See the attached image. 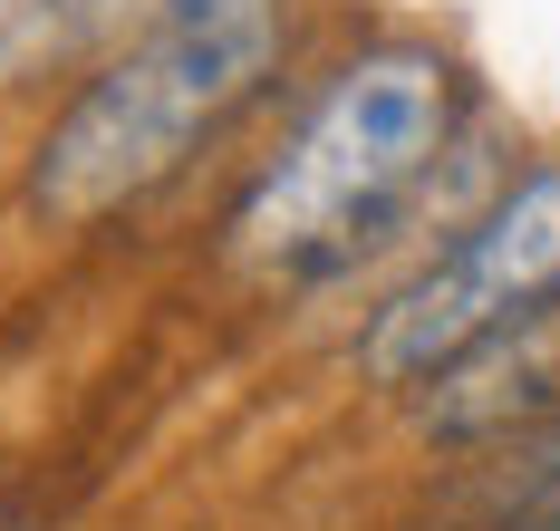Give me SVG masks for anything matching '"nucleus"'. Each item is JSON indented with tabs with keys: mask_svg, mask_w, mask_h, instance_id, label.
<instances>
[{
	"mask_svg": "<svg viewBox=\"0 0 560 531\" xmlns=\"http://www.w3.org/2000/svg\"><path fill=\"white\" fill-rule=\"evenodd\" d=\"M522 145V117H503L493 78L445 30L368 20L290 68L203 233L232 281L338 319L454 213H474Z\"/></svg>",
	"mask_w": 560,
	"mask_h": 531,
	"instance_id": "obj_1",
	"label": "nucleus"
},
{
	"mask_svg": "<svg viewBox=\"0 0 560 531\" xmlns=\"http://www.w3.org/2000/svg\"><path fill=\"white\" fill-rule=\"evenodd\" d=\"M310 59V20H155L78 68L20 145L10 213L39 241H78L174 203L213 155H242Z\"/></svg>",
	"mask_w": 560,
	"mask_h": 531,
	"instance_id": "obj_2",
	"label": "nucleus"
},
{
	"mask_svg": "<svg viewBox=\"0 0 560 531\" xmlns=\"http://www.w3.org/2000/svg\"><path fill=\"white\" fill-rule=\"evenodd\" d=\"M560 299V135H532L474 213H454L425 251H406L368 299H348L329 329V367L348 397L406 406L445 367L493 349L532 309Z\"/></svg>",
	"mask_w": 560,
	"mask_h": 531,
	"instance_id": "obj_3",
	"label": "nucleus"
},
{
	"mask_svg": "<svg viewBox=\"0 0 560 531\" xmlns=\"http://www.w3.org/2000/svg\"><path fill=\"white\" fill-rule=\"evenodd\" d=\"M551 415H560V299L532 309L522 329H503L493 349H474L464 367H445L425 397H406L396 435L435 473H454V464H483L522 435H541Z\"/></svg>",
	"mask_w": 560,
	"mask_h": 531,
	"instance_id": "obj_4",
	"label": "nucleus"
},
{
	"mask_svg": "<svg viewBox=\"0 0 560 531\" xmlns=\"http://www.w3.org/2000/svg\"><path fill=\"white\" fill-rule=\"evenodd\" d=\"M435 483H445V531H560V415Z\"/></svg>",
	"mask_w": 560,
	"mask_h": 531,
	"instance_id": "obj_5",
	"label": "nucleus"
},
{
	"mask_svg": "<svg viewBox=\"0 0 560 531\" xmlns=\"http://www.w3.org/2000/svg\"><path fill=\"white\" fill-rule=\"evenodd\" d=\"M88 68V0H0V97H58Z\"/></svg>",
	"mask_w": 560,
	"mask_h": 531,
	"instance_id": "obj_6",
	"label": "nucleus"
},
{
	"mask_svg": "<svg viewBox=\"0 0 560 531\" xmlns=\"http://www.w3.org/2000/svg\"><path fill=\"white\" fill-rule=\"evenodd\" d=\"M319 0H88V59L155 20H310Z\"/></svg>",
	"mask_w": 560,
	"mask_h": 531,
	"instance_id": "obj_7",
	"label": "nucleus"
}]
</instances>
